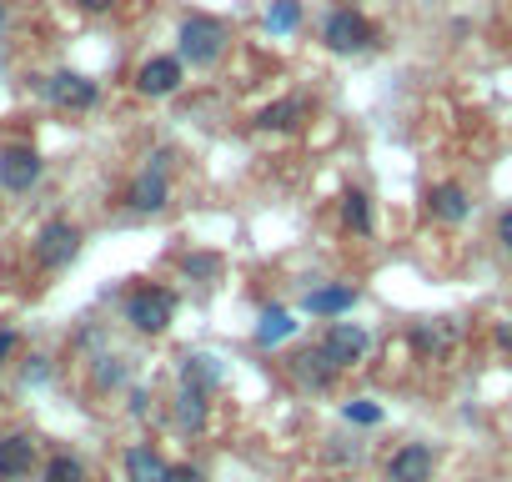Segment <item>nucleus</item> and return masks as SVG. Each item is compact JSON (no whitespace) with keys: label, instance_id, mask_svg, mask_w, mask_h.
Listing matches in <instances>:
<instances>
[{"label":"nucleus","instance_id":"6e6552de","mask_svg":"<svg viewBox=\"0 0 512 482\" xmlns=\"http://www.w3.org/2000/svg\"><path fill=\"white\" fill-rule=\"evenodd\" d=\"M41 176H46V161H41L36 146H6L0 151V186L11 196H26Z\"/></svg>","mask_w":512,"mask_h":482},{"label":"nucleus","instance_id":"dca6fc26","mask_svg":"<svg viewBox=\"0 0 512 482\" xmlns=\"http://www.w3.org/2000/svg\"><path fill=\"white\" fill-rule=\"evenodd\" d=\"M91 472H86V462L76 457V452H51L46 462H41V482H86Z\"/></svg>","mask_w":512,"mask_h":482},{"label":"nucleus","instance_id":"f257e3e1","mask_svg":"<svg viewBox=\"0 0 512 482\" xmlns=\"http://www.w3.org/2000/svg\"><path fill=\"white\" fill-rule=\"evenodd\" d=\"M76 252H81V226L66 221V216H51V221L36 231V241H31V257H36L41 272H61V267H71Z\"/></svg>","mask_w":512,"mask_h":482},{"label":"nucleus","instance_id":"c756f323","mask_svg":"<svg viewBox=\"0 0 512 482\" xmlns=\"http://www.w3.org/2000/svg\"><path fill=\"white\" fill-rule=\"evenodd\" d=\"M171 482H206L201 467H171Z\"/></svg>","mask_w":512,"mask_h":482},{"label":"nucleus","instance_id":"4be33fe9","mask_svg":"<svg viewBox=\"0 0 512 482\" xmlns=\"http://www.w3.org/2000/svg\"><path fill=\"white\" fill-rule=\"evenodd\" d=\"M342 221H347L357 236H367V231H372V206H367V196H362V191H347V196H342Z\"/></svg>","mask_w":512,"mask_h":482},{"label":"nucleus","instance_id":"39448f33","mask_svg":"<svg viewBox=\"0 0 512 482\" xmlns=\"http://www.w3.org/2000/svg\"><path fill=\"white\" fill-rule=\"evenodd\" d=\"M171 317H176V292H166V287H136V292L126 297V322H131L136 332H146V337L166 332Z\"/></svg>","mask_w":512,"mask_h":482},{"label":"nucleus","instance_id":"0eeeda50","mask_svg":"<svg viewBox=\"0 0 512 482\" xmlns=\"http://www.w3.org/2000/svg\"><path fill=\"white\" fill-rule=\"evenodd\" d=\"M41 96L51 106H61V111H91L101 101V86L91 76H81V71H56V76L41 81Z\"/></svg>","mask_w":512,"mask_h":482},{"label":"nucleus","instance_id":"f3484780","mask_svg":"<svg viewBox=\"0 0 512 482\" xmlns=\"http://www.w3.org/2000/svg\"><path fill=\"white\" fill-rule=\"evenodd\" d=\"M292 332H297L292 312H287V307H272V312H262V327H256V342H262V347H277V342H287Z\"/></svg>","mask_w":512,"mask_h":482},{"label":"nucleus","instance_id":"bb28decb","mask_svg":"<svg viewBox=\"0 0 512 482\" xmlns=\"http://www.w3.org/2000/svg\"><path fill=\"white\" fill-rule=\"evenodd\" d=\"M16 347H21V337H16V332H6V327H0V367H6V362L16 357Z\"/></svg>","mask_w":512,"mask_h":482},{"label":"nucleus","instance_id":"2eb2a0df","mask_svg":"<svg viewBox=\"0 0 512 482\" xmlns=\"http://www.w3.org/2000/svg\"><path fill=\"white\" fill-rule=\"evenodd\" d=\"M357 307V287H317L307 292V312L312 317H342Z\"/></svg>","mask_w":512,"mask_h":482},{"label":"nucleus","instance_id":"7c9ffc66","mask_svg":"<svg viewBox=\"0 0 512 482\" xmlns=\"http://www.w3.org/2000/svg\"><path fill=\"white\" fill-rule=\"evenodd\" d=\"M497 342H502V347H507V352H512V317H507V322H502V327H497Z\"/></svg>","mask_w":512,"mask_h":482},{"label":"nucleus","instance_id":"2f4dec72","mask_svg":"<svg viewBox=\"0 0 512 482\" xmlns=\"http://www.w3.org/2000/svg\"><path fill=\"white\" fill-rule=\"evenodd\" d=\"M6 21H11V16H6V0H0V31H6Z\"/></svg>","mask_w":512,"mask_h":482},{"label":"nucleus","instance_id":"cd10ccee","mask_svg":"<svg viewBox=\"0 0 512 482\" xmlns=\"http://www.w3.org/2000/svg\"><path fill=\"white\" fill-rule=\"evenodd\" d=\"M76 6L86 11V16H106V11H116L121 0H76Z\"/></svg>","mask_w":512,"mask_h":482},{"label":"nucleus","instance_id":"1a4fd4ad","mask_svg":"<svg viewBox=\"0 0 512 482\" xmlns=\"http://www.w3.org/2000/svg\"><path fill=\"white\" fill-rule=\"evenodd\" d=\"M317 352H322L337 372H347L352 362H362V357H367V327H357V322H332Z\"/></svg>","mask_w":512,"mask_h":482},{"label":"nucleus","instance_id":"9d476101","mask_svg":"<svg viewBox=\"0 0 512 482\" xmlns=\"http://www.w3.org/2000/svg\"><path fill=\"white\" fill-rule=\"evenodd\" d=\"M181 76H186L181 56H151V61L136 71V91L151 96V101H161V96H171V91L181 86Z\"/></svg>","mask_w":512,"mask_h":482},{"label":"nucleus","instance_id":"f03ea898","mask_svg":"<svg viewBox=\"0 0 512 482\" xmlns=\"http://www.w3.org/2000/svg\"><path fill=\"white\" fill-rule=\"evenodd\" d=\"M176 41H181V66L186 61L191 66H216L221 51H226V26L216 16H186L181 31H176Z\"/></svg>","mask_w":512,"mask_h":482},{"label":"nucleus","instance_id":"20e7f679","mask_svg":"<svg viewBox=\"0 0 512 482\" xmlns=\"http://www.w3.org/2000/svg\"><path fill=\"white\" fill-rule=\"evenodd\" d=\"M322 41H327V51H337V56H362V51L377 46V26H372L362 11H332L327 26H322Z\"/></svg>","mask_w":512,"mask_h":482},{"label":"nucleus","instance_id":"412c9836","mask_svg":"<svg viewBox=\"0 0 512 482\" xmlns=\"http://www.w3.org/2000/svg\"><path fill=\"white\" fill-rule=\"evenodd\" d=\"M297 372H302V382H312L317 392L332 387V377H337V367H332L322 352H302V357H297Z\"/></svg>","mask_w":512,"mask_h":482},{"label":"nucleus","instance_id":"aec40b11","mask_svg":"<svg viewBox=\"0 0 512 482\" xmlns=\"http://www.w3.org/2000/svg\"><path fill=\"white\" fill-rule=\"evenodd\" d=\"M186 387H196V392H206V387H216V377H221V367H216V357H206V352H196V357H186Z\"/></svg>","mask_w":512,"mask_h":482},{"label":"nucleus","instance_id":"ddd939ff","mask_svg":"<svg viewBox=\"0 0 512 482\" xmlns=\"http://www.w3.org/2000/svg\"><path fill=\"white\" fill-rule=\"evenodd\" d=\"M126 482H171V467L156 447H131L126 452Z\"/></svg>","mask_w":512,"mask_h":482},{"label":"nucleus","instance_id":"f8f14e48","mask_svg":"<svg viewBox=\"0 0 512 482\" xmlns=\"http://www.w3.org/2000/svg\"><path fill=\"white\" fill-rule=\"evenodd\" d=\"M427 211H432V221H442V226H462L467 211H472V201H467V191H462L457 181H442V186L427 191Z\"/></svg>","mask_w":512,"mask_h":482},{"label":"nucleus","instance_id":"a878e982","mask_svg":"<svg viewBox=\"0 0 512 482\" xmlns=\"http://www.w3.org/2000/svg\"><path fill=\"white\" fill-rule=\"evenodd\" d=\"M121 377H126V367L116 357H106V367H96V387H116Z\"/></svg>","mask_w":512,"mask_h":482},{"label":"nucleus","instance_id":"b1692460","mask_svg":"<svg viewBox=\"0 0 512 482\" xmlns=\"http://www.w3.org/2000/svg\"><path fill=\"white\" fill-rule=\"evenodd\" d=\"M181 272L186 277H216L221 272V257L216 252H191V257H181Z\"/></svg>","mask_w":512,"mask_h":482},{"label":"nucleus","instance_id":"a211bd4d","mask_svg":"<svg viewBox=\"0 0 512 482\" xmlns=\"http://www.w3.org/2000/svg\"><path fill=\"white\" fill-rule=\"evenodd\" d=\"M302 26V0H272L267 6V31L272 36H292Z\"/></svg>","mask_w":512,"mask_h":482},{"label":"nucleus","instance_id":"6ab92c4d","mask_svg":"<svg viewBox=\"0 0 512 482\" xmlns=\"http://www.w3.org/2000/svg\"><path fill=\"white\" fill-rule=\"evenodd\" d=\"M176 422L191 427V432H201V427H206V392L181 387V397H176Z\"/></svg>","mask_w":512,"mask_h":482},{"label":"nucleus","instance_id":"9b49d317","mask_svg":"<svg viewBox=\"0 0 512 482\" xmlns=\"http://www.w3.org/2000/svg\"><path fill=\"white\" fill-rule=\"evenodd\" d=\"M432 467H437V457L427 442H402L387 462V477L392 482H432Z\"/></svg>","mask_w":512,"mask_h":482},{"label":"nucleus","instance_id":"c85d7f7f","mask_svg":"<svg viewBox=\"0 0 512 482\" xmlns=\"http://www.w3.org/2000/svg\"><path fill=\"white\" fill-rule=\"evenodd\" d=\"M497 241H502V252L512 257V211H502V221H497Z\"/></svg>","mask_w":512,"mask_h":482},{"label":"nucleus","instance_id":"423d86ee","mask_svg":"<svg viewBox=\"0 0 512 482\" xmlns=\"http://www.w3.org/2000/svg\"><path fill=\"white\" fill-rule=\"evenodd\" d=\"M31 472H41V442H36V432H26V427L0 432V482H26Z\"/></svg>","mask_w":512,"mask_h":482},{"label":"nucleus","instance_id":"7ed1b4c3","mask_svg":"<svg viewBox=\"0 0 512 482\" xmlns=\"http://www.w3.org/2000/svg\"><path fill=\"white\" fill-rule=\"evenodd\" d=\"M166 201H171V151H156L151 166L126 186V206L136 216H156V211H166Z\"/></svg>","mask_w":512,"mask_h":482},{"label":"nucleus","instance_id":"4468645a","mask_svg":"<svg viewBox=\"0 0 512 482\" xmlns=\"http://www.w3.org/2000/svg\"><path fill=\"white\" fill-rule=\"evenodd\" d=\"M302 121H307V101H302V96L272 101L262 116H256V126H262V131H297Z\"/></svg>","mask_w":512,"mask_h":482},{"label":"nucleus","instance_id":"393cba45","mask_svg":"<svg viewBox=\"0 0 512 482\" xmlns=\"http://www.w3.org/2000/svg\"><path fill=\"white\" fill-rule=\"evenodd\" d=\"M342 417H347V422H362V427H377V422H382V407H372V402H347Z\"/></svg>","mask_w":512,"mask_h":482},{"label":"nucleus","instance_id":"5701e85b","mask_svg":"<svg viewBox=\"0 0 512 482\" xmlns=\"http://www.w3.org/2000/svg\"><path fill=\"white\" fill-rule=\"evenodd\" d=\"M452 337H457L452 322H432V327H417V332H412V347H417V352H442Z\"/></svg>","mask_w":512,"mask_h":482}]
</instances>
